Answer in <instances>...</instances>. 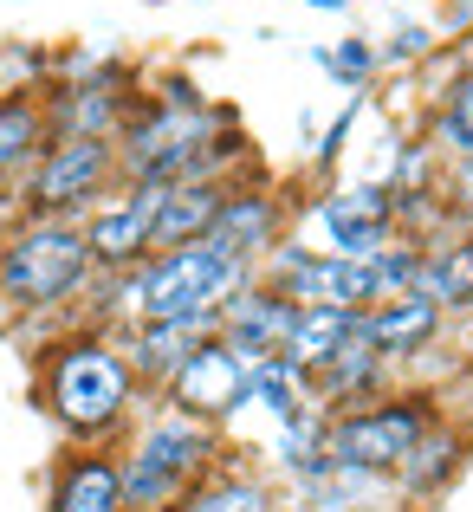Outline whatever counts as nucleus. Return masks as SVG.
<instances>
[{"label":"nucleus","instance_id":"f257e3e1","mask_svg":"<svg viewBox=\"0 0 473 512\" xmlns=\"http://www.w3.org/2000/svg\"><path fill=\"white\" fill-rule=\"evenodd\" d=\"M137 389L143 383L130 370L124 344H104V338L59 344V357L46 363V409L72 441H104L111 428H124Z\"/></svg>","mask_w":473,"mask_h":512},{"label":"nucleus","instance_id":"f03ea898","mask_svg":"<svg viewBox=\"0 0 473 512\" xmlns=\"http://www.w3.org/2000/svg\"><path fill=\"white\" fill-rule=\"evenodd\" d=\"M214 461H221V428L195 422V415H182V409L150 415V422L137 428V441L117 454L124 512H175V500H182Z\"/></svg>","mask_w":473,"mask_h":512},{"label":"nucleus","instance_id":"7ed1b4c3","mask_svg":"<svg viewBox=\"0 0 473 512\" xmlns=\"http://www.w3.org/2000/svg\"><path fill=\"white\" fill-rule=\"evenodd\" d=\"M253 279L247 260L221 253L214 240H195V247L175 253H150L137 266V325L143 318H214L240 286Z\"/></svg>","mask_w":473,"mask_h":512},{"label":"nucleus","instance_id":"20e7f679","mask_svg":"<svg viewBox=\"0 0 473 512\" xmlns=\"http://www.w3.org/2000/svg\"><path fill=\"white\" fill-rule=\"evenodd\" d=\"M91 273L98 266H91L85 227L78 221H33L0 253V299L20 305V312H46V305H65L72 292H85Z\"/></svg>","mask_w":473,"mask_h":512},{"label":"nucleus","instance_id":"39448f33","mask_svg":"<svg viewBox=\"0 0 473 512\" xmlns=\"http://www.w3.org/2000/svg\"><path fill=\"white\" fill-rule=\"evenodd\" d=\"M428 428H435L428 396H376V402H363V409L331 415V428H324V454H331L337 467H363V474L389 480L415 454V441H422Z\"/></svg>","mask_w":473,"mask_h":512},{"label":"nucleus","instance_id":"423d86ee","mask_svg":"<svg viewBox=\"0 0 473 512\" xmlns=\"http://www.w3.org/2000/svg\"><path fill=\"white\" fill-rule=\"evenodd\" d=\"M117 169V143L111 137H52L46 156L33 169V208L39 221H65L72 208H85L91 195H104Z\"/></svg>","mask_w":473,"mask_h":512},{"label":"nucleus","instance_id":"0eeeda50","mask_svg":"<svg viewBox=\"0 0 473 512\" xmlns=\"http://www.w3.org/2000/svg\"><path fill=\"white\" fill-rule=\"evenodd\" d=\"M318 253H337V260H376V253L396 240V188H376V182H350L331 188L318 201Z\"/></svg>","mask_w":473,"mask_h":512},{"label":"nucleus","instance_id":"6e6552de","mask_svg":"<svg viewBox=\"0 0 473 512\" xmlns=\"http://www.w3.org/2000/svg\"><path fill=\"white\" fill-rule=\"evenodd\" d=\"M162 396H169V409L221 428V422H234V415L247 409V363H240L221 338H208L169 383H162Z\"/></svg>","mask_w":473,"mask_h":512},{"label":"nucleus","instance_id":"1a4fd4ad","mask_svg":"<svg viewBox=\"0 0 473 512\" xmlns=\"http://www.w3.org/2000/svg\"><path fill=\"white\" fill-rule=\"evenodd\" d=\"M156 201H162V188H130V195H117V201H104V208H91V221H85L91 266H104V273H130V266L150 260Z\"/></svg>","mask_w":473,"mask_h":512},{"label":"nucleus","instance_id":"9d476101","mask_svg":"<svg viewBox=\"0 0 473 512\" xmlns=\"http://www.w3.org/2000/svg\"><path fill=\"white\" fill-rule=\"evenodd\" d=\"M292 312H299L292 299H279L273 286L247 279V286H240L234 299L221 305V331H214V338H221V344L253 370V363L279 357V344H286V331H292Z\"/></svg>","mask_w":473,"mask_h":512},{"label":"nucleus","instance_id":"9b49d317","mask_svg":"<svg viewBox=\"0 0 473 512\" xmlns=\"http://www.w3.org/2000/svg\"><path fill=\"white\" fill-rule=\"evenodd\" d=\"M214 331H221V312H214V318H143V325L130 331L124 357H130V370H137V383L162 389L201 344L214 338Z\"/></svg>","mask_w":473,"mask_h":512},{"label":"nucleus","instance_id":"f8f14e48","mask_svg":"<svg viewBox=\"0 0 473 512\" xmlns=\"http://www.w3.org/2000/svg\"><path fill=\"white\" fill-rule=\"evenodd\" d=\"M39 512H124L117 454H104V448L59 454V467H52V480H46V506Z\"/></svg>","mask_w":473,"mask_h":512},{"label":"nucleus","instance_id":"ddd939ff","mask_svg":"<svg viewBox=\"0 0 473 512\" xmlns=\"http://www.w3.org/2000/svg\"><path fill=\"white\" fill-rule=\"evenodd\" d=\"M221 201H227V182H169L156 201V221H150V253H175V247L208 240Z\"/></svg>","mask_w":473,"mask_h":512},{"label":"nucleus","instance_id":"4468645a","mask_svg":"<svg viewBox=\"0 0 473 512\" xmlns=\"http://www.w3.org/2000/svg\"><path fill=\"white\" fill-rule=\"evenodd\" d=\"M208 240L221 253H234V260L260 266L266 253L279 247V201L273 195H234V188H227V201H221V214H214Z\"/></svg>","mask_w":473,"mask_h":512},{"label":"nucleus","instance_id":"2eb2a0df","mask_svg":"<svg viewBox=\"0 0 473 512\" xmlns=\"http://www.w3.org/2000/svg\"><path fill=\"white\" fill-rule=\"evenodd\" d=\"M363 325H370L376 357L396 363V357H415V350L435 344V331H441V305H435V299H422V292H402V299L370 305V312H363Z\"/></svg>","mask_w":473,"mask_h":512},{"label":"nucleus","instance_id":"dca6fc26","mask_svg":"<svg viewBox=\"0 0 473 512\" xmlns=\"http://www.w3.org/2000/svg\"><path fill=\"white\" fill-rule=\"evenodd\" d=\"M363 325V312H331V305H299L292 312V331H286V344H279V357L292 363V370H305V376H318L324 363L337 357V350L350 344V331Z\"/></svg>","mask_w":473,"mask_h":512},{"label":"nucleus","instance_id":"f3484780","mask_svg":"<svg viewBox=\"0 0 473 512\" xmlns=\"http://www.w3.org/2000/svg\"><path fill=\"white\" fill-rule=\"evenodd\" d=\"M461 441L448 435V428H428L422 441H415V454L409 461L396 467V474H389V493H396V500H409V506H428V500H441V487H448L454 474H461Z\"/></svg>","mask_w":473,"mask_h":512},{"label":"nucleus","instance_id":"a211bd4d","mask_svg":"<svg viewBox=\"0 0 473 512\" xmlns=\"http://www.w3.org/2000/svg\"><path fill=\"white\" fill-rule=\"evenodd\" d=\"M175 512H279V493L266 474H247V467H221L214 461L195 487L175 500Z\"/></svg>","mask_w":473,"mask_h":512},{"label":"nucleus","instance_id":"6ab92c4d","mask_svg":"<svg viewBox=\"0 0 473 512\" xmlns=\"http://www.w3.org/2000/svg\"><path fill=\"white\" fill-rule=\"evenodd\" d=\"M422 299H435L441 312L454 305H473V240H448V247H422V266H415V286Z\"/></svg>","mask_w":473,"mask_h":512},{"label":"nucleus","instance_id":"aec40b11","mask_svg":"<svg viewBox=\"0 0 473 512\" xmlns=\"http://www.w3.org/2000/svg\"><path fill=\"white\" fill-rule=\"evenodd\" d=\"M247 409H266V415H273V428L292 422V415H305V409H318V402H312V376L292 370L286 357L253 363V370H247Z\"/></svg>","mask_w":473,"mask_h":512},{"label":"nucleus","instance_id":"412c9836","mask_svg":"<svg viewBox=\"0 0 473 512\" xmlns=\"http://www.w3.org/2000/svg\"><path fill=\"white\" fill-rule=\"evenodd\" d=\"M33 150H46V117L33 98H0V175L20 169Z\"/></svg>","mask_w":473,"mask_h":512},{"label":"nucleus","instance_id":"4be33fe9","mask_svg":"<svg viewBox=\"0 0 473 512\" xmlns=\"http://www.w3.org/2000/svg\"><path fill=\"white\" fill-rule=\"evenodd\" d=\"M279 512H383V506H370V500H357V493H344L331 474H324L318 487L286 493V506H279Z\"/></svg>","mask_w":473,"mask_h":512},{"label":"nucleus","instance_id":"5701e85b","mask_svg":"<svg viewBox=\"0 0 473 512\" xmlns=\"http://www.w3.org/2000/svg\"><path fill=\"white\" fill-rule=\"evenodd\" d=\"M441 143L454 156H473V78H461L448 91V104H441Z\"/></svg>","mask_w":473,"mask_h":512},{"label":"nucleus","instance_id":"b1692460","mask_svg":"<svg viewBox=\"0 0 473 512\" xmlns=\"http://www.w3.org/2000/svg\"><path fill=\"white\" fill-rule=\"evenodd\" d=\"M454 188H461V208L473 214V156H461V169H454Z\"/></svg>","mask_w":473,"mask_h":512},{"label":"nucleus","instance_id":"393cba45","mask_svg":"<svg viewBox=\"0 0 473 512\" xmlns=\"http://www.w3.org/2000/svg\"><path fill=\"white\" fill-rule=\"evenodd\" d=\"M312 7H344V0H312Z\"/></svg>","mask_w":473,"mask_h":512}]
</instances>
